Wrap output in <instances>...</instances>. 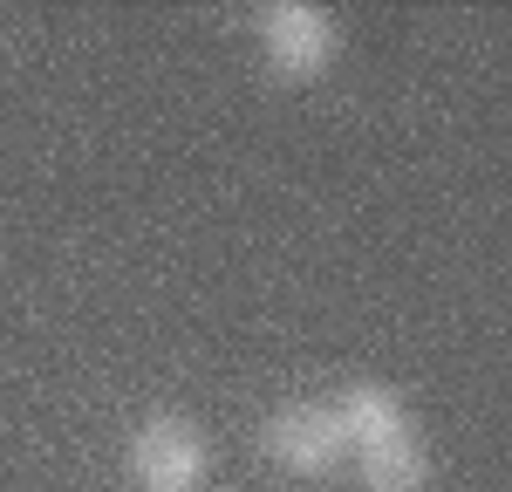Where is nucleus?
Returning a JSON list of instances; mask_svg holds the SVG:
<instances>
[{
    "label": "nucleus",
    "mask_w": 512,
    "mask_h": 492,
    "mask_svg": "<svg viewBox=\"0 0 512 492\" xmlns=\"http://www.w3.org/2000/svg\"><path fill=\"white\" fill-rule=\"evenodd\" d=\"M130 479L137 492H198L212 472V445L185 410H151L137 431H130Z\"/></svg>",
    "instance_id": "nucleus-1"
},
{
    "label": "nucleus",
    "mask_w": 512,
    "mask_h": 492,
    "mask_svg": "<svg viewBox=\"0 0 512 492\" xmlns=\"http://www.w3.org/2000/svg\"><path fill=\"white\" fill-rule=\"evenodd\" d=\"M253 28H260V55H267V69L280 82H315L342 48L335 14L315 7V0H274V7H260Z\"/></svg>",
    "instance_id": "nucleus-2"
},
{
    "label": "nucleus",
    "mask_w": 512,
    "mask_h": 492,
    "mask_svg": "<svg viewBox=\"0 0 512 492\" xmlns=\"http://www.w3.org/2000/svg\"><path fill=\"white\" fill-rule=\"evenodd\" d=\"M260 451L274 458L280 472H294V479H328V472L349 458V438H342V424H335V404L301 397V404H280L274 417L260 424Z\"/></svg>",
    "instance_id": "nucleus-3"
},
{
    "label": "nucleus",
    "mask_w": 512,
    "mask_h": 492,
    "mask_svg": "<svg viewBox=\"0 0 512 492\" xmlns=\"http://www.w3.org/2000/svg\"><path fill=\"white\" fill-rule=\"evenodd\" d=\"M355 479L362 492H431V451L417 438V424L355 451Z\"/></svg>",
    "instance_id": "nucleus-4"
},
{
    "label": "nucleus",
    "mask_w": 512,
    "mask_h": 492,
    "mask_svg": "<svg viewBox=\"0 0 512 492\" xmlns=\"http://www.w3.org/2000/svg\"><path fill=\"white\" fill-rule=\"evenodd\" d=\"M335 424H342L349 451H362V445H376V438L410 431V404H403V390L376 383V376H362V383H349V390L335 397Z\"/></svg>",
    "instance_id": "nucleus-5"
}]
</instances>
